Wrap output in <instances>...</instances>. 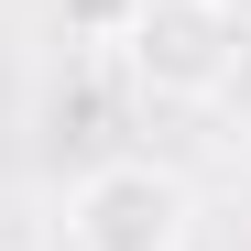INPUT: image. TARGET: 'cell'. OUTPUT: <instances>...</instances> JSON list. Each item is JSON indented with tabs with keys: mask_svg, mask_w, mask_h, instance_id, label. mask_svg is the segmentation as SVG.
<instances>
[{
	"mask_svg": "<svg viewBox=\"0 0 251 251\" xmlns=\"http://www.w3.org/2000/svg\"><path fill=\"white\" fill-rule=\"evenodd\" d=\"M131 88L164 99V109H207L240 88V22H219L207 0H131V22L109 33Z\"/></svg>",
	"mask_w": 251,
	"mask_h": 251,
	"instance_id": "obj_1",
	"label": "cell"
},
{
	"mask_svg": "<svg viewBox=\"0 0 251 251\" xmlns=\"http://www.w3.org/2000/svg\"><path fill=\"white\" fill-rule=\"evenodd\" d=\"M186 186L164 175V164H99V175H76L66 197V240L76 251H186Z\"/></svg>",
	"mask_w": 251,
	"mask_h": 251,
	"instance_id": "obj_2",
	"label": "cell"
},
{
	"mask_svg": "<svg viewBox=\"0 0 251 251\" xmlns=\"http://www.w3.org/2000/svg\"><path fill=\"white\" fill-rule=\"evenodd\" d=\"M66 11L88 22V33H120V22H131V0H66Z\"/></svg>",
	"mask_w": 251,
	"mask_h": 251,
	"instance_id": "obj_3",
	"label": "cell"
},
{
	"mask_svg": "<svg viewBox=\"0 0 251 251\" xmlns=\"http://www.w3.org/2000/svg\"><path fill=\"white\" fill-rule=\"evenodd\" d=\"M207 11H219V22H240V33H251V0H207Z\"/></svg>",
	"mask_w": 251,
	"mask_h": 251,
	"instance_id": "obj_4",
	"label": "cell"
}]
</instances>
